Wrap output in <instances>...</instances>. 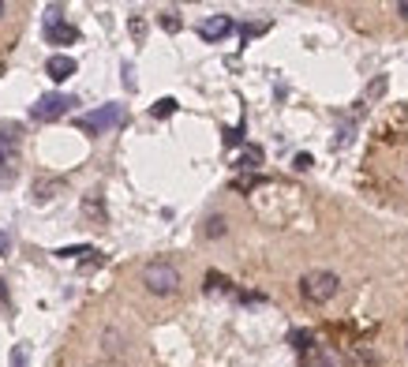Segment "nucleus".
<instances>
[{
  "mask_svg": "<svg viewBox=\"0 0 408 367\" xmlns=\"http://www.w3.org/2000/svg\"><path fill=\"white\" fill-rule=\"evenodd\" d=\"M337 289H341V277L333 274V270H311V274L300 277V292H303V300H311V304L333 300Z\"/></svg>",
  "mask_w": 408,
  "mask_h": 367,
  "instance_id": "obj_1",
  "label": "nucleus"
},
{
  "mask_svg": "<svg viewBox=\"0 0 408 367\" xmlns=\"http://www.w3.org/2000/svg\"><path fill=\"white\" fill-rule=\"evenodd\" d=\"M142 285H146L154 296H173L176 285H180V270H176L173 262H150V266L142 270Z\"/></svg>",
  "mask_w": 408,
  "mask_h": 367,
  "instance_id": "obj_2",
  "label": "nucleus"
},
{
  "mask_svg": "<svg viewBox=\"0 0 408 367\" xmlns=\"http://www.w3.org/2000/svg\"><path fill=\"white\" fill-rule=\"evenodd\" d=\"M120 124H124V105H101V109H94V113H86V116L75 121V127L86 131V135H105Z\"/></svg>",
  "mask_w": 408,
  "mask_h": 367,
  "instance_id": "obj_3",
  "label": "nucleus"
},
{
  "mask_svg": "<svg viewBox=\"0 0 408 367\" xmlns=\"http://www.w3.org/2000/svg\"><path fill=\"white\" fill-rule=\"evenodd\" d=\"M71 105H75L71 94H57V90H53V94H42V98L30 105V116H34L38 124H49V121H60Z\"/></svg>",
  "mask_w": 408,
  "mask_h": 367,
  "instance_id": "obj_4",
  "label": "nucleus"
},
{
  "mask_svg": "<svg viewBox=\"0 0 408 367\" xmlns=\"http://www.w3.org/2000/svg\"><path fill=\"white\" fill-rule=\"evenodd\" d=\"M45 42L49 45H71L79 42V30L71 23H64V8L60 4H49V15H45V27H42Z\"/></svg>",
  "mask_w": 408,
  "mask_h": 367,
  "instance_id": "obj_5",
  "label": "nucleus"
},
{
  "mask_svg": "<svg viewBox=\"0 0 408 367\" xmlns=\"http://www.w3.org/2000/svg\"><path fill=\"white\" fill-rule=\"evenodd\" d=\"M15 162H19V124L0 127V177H15Z\"/></svg>",
  "mask_w": 408,
  "mask_h": 367,
  "instance_id": "obj_6",
  "label": "nucleus"
},
{
  "mask_svg": "<svg viewBox=\"0 0 408 367\" xmlns=\"http://www.w3.org/2000/svg\"><path fill=\"white\" fill-rule=\"evenodd\" d=\"M233 34V19L229 15H210V19L199 23V38L203 42H221V38Z\"/></svg>",
  "mask_w": 408,
  "mask_h": 367,
  "instance_id": "obj_7",
  "label": "nucleus"
},
{
  "mask_svg": "<svg viewBox=\"0 0 408 367\" xmlns=\"http://www.w3.org/2000/svg\"><path fill=\"white\" fill-rule=\"evenodd\" d=\"M45 71H49V79H57V83H64L68 75H75V60L64 57V53H57V57L45 60Z\"/></svg>",
  "mask_w": 408,
  "mask_h": 367,
  "instance_id": "obj_8",
  "label": "nucleus"
},
{
  "mask_svg": "<svg viewBox=\"0 0 408 367\" xmlns=\"http://www.w3.org/2000/svg\"><path fill=\"white\" fill-rule=\"evenodd\" d=\"M236 165H240L244 173H255V169L262 165V147H244V154H240Z\"/></svg>",
  "mask_w": 408,
  "mask_h": 367,
  "instance_id": "obj_9",
  "label": "nucleus"
},
{
  "mask_svg": "<svg viewBox=\"0 0 408 367\" xmlns=\"http://www.w3.org/2000/svg\"><path fill=\"white\" fill-rule=\"evenodd\" d=\"M203 233L210 236V240H218V236H225V233H229L225 218H221V214H214V218H206V229H203Z\"/></svg>",
  "mask_w": 408,
  "mask_h": 367,
  "instance_id": "obj_10",
  "label": "nucleus"
},
{
  "mask_svg": "<svg viewBox=\"0 0 408 367\" xmlns=\"http://www.w3.org/2000/svg\"><path fill=\"white\" fill-rule=\"evenodd\" d=\"M206 292H233V281L225 274H206Z\"/></svg>",
  "mask_w": 408,
  "mask_h": 367,
  "instance_id": "obj_11",
  "label": "nucleus"
},
{
  "mask_svg": "<svg viewBox=\"0 0 408 367\" xmlns=\"http://www.w3.org/2000/svg\"><path fill=\"white\" fill-rule=\"evenodd\" d=\"M57 188H60V180H42V184L34 188V195H30V199H34V203H49Z\"/></svg>",
  "mask_w": 408,
  "mask_h": 367,
  "instance_id": "obj_12",
  "label": "nucleus"
},
{
  "mask_svg": "<svg viewBox=\"0 0 408 367\" xmlns=\"http://www.w3.org/2000/svg\"><path fill=\"white\" fill-rule=\"evenodd\" d=\"M173 113H176V98H162L150 105V116H157V121H165V116H173Z\"/></svg>",
  "mask_w": 408,
  "mask_h": 367,
  "instance_id": "obj_13",
  "label": "nucleus"
},
{
  "mask_svg": "<svg viewBox=\"0 0 408 367\" xmlns=\"http://www.w3.org/2000/svg\"><path fill=\"white\" fill-rule=\"evenodd\" d=\"M83 214H86V218H98V221H105V206H101V199L86 195V199H83Z\"/></svg>",
  "mask_w": 408,
  "mask_h": 367,
  "instance_id": "obj_14",
  "label": "nucleus"
},
{
  "mask_svg": "<svg viewBox=\"0 0 408 367\" xmlns=\"http://www.w3.org/2000/svg\"><path fill=\"white\" fill-rule=\"evenodd\" d=\"M60 259H86V255H98L94 247H86V244H75V247H60Z\"/></svg>",
  "mask_w": 408,
  "mask_h": 367,
  "instance_id": "obj_15",
  "label": "nucleus"
},
{
  "mask_svg": "<svg viewBox=\"0 0 408 367\" xmlns=\"http://www.w3.org/2000/svg\"><path fill=\"white\" fill-rule=\"evenodd\" d=\"M162 27L169 30V34H176V30L183 27V23H180V12H176V8H165V12H162Z\"/></svg>",
  "mask_w": 408,
  "mask_h": 367,
  "instance_id": "obj_16",
  "label": "nucleus"
},
{
  "mask_svg": "<svg viewBox=\"0 0 408 367\" xmlns=\"http://www.w3.org/2000/svg\"><path fill=\"white\" fill-rule=\"evenodd\" d=\"M289 341H292V349H300V353H307V349L315 345L307 330H292V333H289Z\"/></svg>",
  "mask_w": 408,
  "mask_h": 367,
  "instance_id": "obj_17",
  "label": "nucleus"
},
{
  "mask_svg": "<svg viewBox=\"0 0 408 367\" xmlns=\"http://www.w3.org/2000/svg\"><path fill=\"white\" fill-rule=\"evenodd\" d=\"M225 142H229V147H240V142H244V124H240V127H229V131H225Z\"/></svg>",
  "mask_w": 408,
  "mask_h": 367,
  "instance_id": "obj_18",
  "label": "nucleus"
},
{
  "mask_svg": "<svg viewBox=\"0 0 408 367\" xmlns=\"http://www.w3.org/2000/svg\"><path fill=\"white\" fill-rule=\"evenodd\" d=\"M292 165H296V169L303 173V169H311V165H315V162H311V154H296V157H292Z\"/></svg>",
  "mask_w": 408,
  "mask_h": 367,
  "instance_id": "obj_19",
  "label": "nucleus"
},
{
  "mask_svg": "<svg viewBox=\"0 0 408 367\" xmlns=\"http://www.w3.org/2000/svg\"><path fill=\"white\" fill-rule=\"evenodd\" d=\"M23 364H27V353H23V349H15V353H12V367H23Z\"/></svg>",
  "mask_w": 408,
  "mask_h": 367,
  "instance_id": "obj_20",
  "label": "nucleus"
},
{
  "mask_svg": "<svg viewBox=\"0 0 408 367\" xmlns=\"http://www.w3.org/2000/svg\"><path fill=\"white\" fill-rule=\"evenodd\" d=\"M105 341H109V353H120V345H116V330H109V333H105Z\"/></svg>",
  "mask_w": 408,
  "mask_h": 367,
  "instance_id": "obj_21",
  "label": "nucleus"
},
{
  "mask_svg": "<svg viewBox=\"0 0 408 367\" xmlns=\"http://www.w3.org/2000/svg\"><path fill=\"white\" fill-rule=\"evenodd\" d=\"M131 34H135V38H142V19H139V15L131 19Z\"/></svg>",
  "mask_w": 408,
  "mask_h": 367,
  "instance_id": "obj_22",
  "label": "nucleus"
},
{
  "mask_svg": "<svg viewBox=\"0 0 408 367\" xmlns=\"http://www.w3.org/2000/svg\"><path fill=\"white\" fill-rule=\"evenodd\" d=\"M311 367H333V364L326 360V356H311Z\"/></svg>",
  "mask_w": 408,
  "mask_h": 367,
  "instance_id": "obj_23",
  "label": "nucleus"
},
{
  "mask_svg": "<svg viewBox=\"0 0 408 367\" xmlns=\"http://www.w3.org/2000/svg\"><path fill=\"white\" fill-rule=\"evenodd\" d=\"M397 15H401V19H408V0H401V4H397Z\"/></svg>",
  "mask_w": 408,
  "mask_h": 367,
  "instance_id": "obj_24",
  "label": "nucleus"
},
{
  "mask_svg": "<svg viewBox=\"0 0 408 367\" xmlns=\"http://www.w3.org/2000/svg\"><path fill=\"white\" fill-rule=\"evenodd\" d=\"M4 15H8V4H4V0H0V19H4Z\"/></svg>",
  "mask_w": 408,
  "mask_h": 367,
  "instance_id": "obj_25",
  "label": "nucleus"
}]
</instances>
